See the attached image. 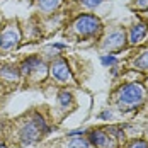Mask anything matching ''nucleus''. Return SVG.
I'll return each mask as SVG.
<instances>
[{"label":"nucleus","mask_w":148,"mask_h":148,"mask_svg":"<svg viewBox=\"0 0 148 148\" xmlns=\"http://www.w3.org/2000/svg\"><path fill=\"white\" fill-rule=\"evenodd\" d=\"M118 106L121 111H131L134 107L141 106L145 101V89L140 84H126L118 90Z\"/></svg>","instance_id":"1"},{"label":"nucleus","mask_w":148,"mask_h":148,"mask_svg":"<svg viewBox=\"0 0 148 148\" xmlns=\"http://www.w3.org/2000/svg\"><path fill=\"white\" fill-rule=\"evenodd\" d=\"M51 128H48L45 123V119L41 118L38 112L32 114V119H29L27 123H24L21 126V131H19V136H21V143L22 145H31L34 141H38L41 138V134L49 133Z\"/></svg>","instance_id":"2"},{"label":"nucleus","mask_w":148,"mask_h":148,"mask_svg":"<svg viewBox=\"0 0 148 148\" xmlns=\"http://www.w3.org/2000/svg\"><path fill=\"white\" fill-rule=\"evenodd\" d=\"M73 27L80 36H87L89 38V36L99 34L101 29H102V24H101L99 17H95L92 14H84V15H78L75 19Z\"/></svg>","instance_id":"3"},{"label":"nucleus","mask_w":148,"mask_h":148,"mask_svg":"<svg viewBox=\"0 0 148 148\" xmlns=\"http://www.w3.org/2000/svg\"><path fill=\"white\" fill-rule=\"evenodd\" d=\"M89 141L95 148H118V141L106 130H92L89 131Z\"/></svg>","instance_id":"4"},{"label":"nucleus","mask_w":148,"mask_h":148,"mask_svg":"<svg viewBox=\"0 0 148 148\" xmlns=\"http://www.w3.org/2000/svg\"><path fill=\"white\" fill-rule=\"evenodd\" d=\"M19 38H21L19 29H17L15 26H9L7 29L2 32V36H0V48H2V49H10V48H14V46L17 45V41H19Z\"/></svg>","instance_id":"5"},{"label":"nucleus","mask_w":148,"mask_h":148,"mask_svg":"<svg viewBox=\"0 0 148 148\" xmlns=\"http://www.w3.org/2000/svg\"><path fill=\"white\" fill-rule=\"evenodd\" d=\"M51 75H53L56 80H60V82H66V80L72 78V72H70V68H68V63L63 58L56 60V61L51 65Z\"/></svg>","instance_id":"6"},{"label":"nucleus","mask_w":148,"mask_h":148,"mask_svg":"<svg viewBox=\"0 0 148 148\" xmlns=\"http://www.w3.org/2000/svg\"><path fill=\"white\" fill-rule=\"evenodd\" d=\"M104 48L106 49H121L126 46V36L123 31H114L111 32L107 38H106V43H104Z\"/></svg>","instance_id":"7"},{"label":"nucleus","mask_w":148,"mask_h":148,"mask_svg":"<svg viewBox=\"0 0 148 148\" xmlns=\"http://www.w3.org/2000/svg\"><path fill=\"white\" fill-rule=\"evenodd\" d=\"M148 32V26L147 24H143V22H140V24H134L131 31H130V43L131 45H138V43H141V39L147 36Z\"/></svg>","instance_id":"8"},{"label":"nucleus","mask_w":148,"mask_h":148,"mask_svg":"<svg viewBox=\"0 0 148 148\" xmlns=\"http://www.w3.org/2000/svg\"><path fill=\"white\" fill-rule=\"evenodd\" d=\"M41 65H43V63H41V60L38 58V56H31V58H27L22 65H21V73L29 75V73H32V72H36Z\"/></svg>","instance_id":"9"},{"label":"nucleus","mask_w":148,"mask_h":148,"mask_svg":"<svg viewBox=\"0 0 148 148\" xmlns=\"http://www.w3.org/2000/svg\"><path fill=\"white\" fill-rule=\"evenodd\" d=\"M19 77V72L14 66H2L0 68V78H3L5 82H14Z\"/></svg>","instance_id":"10"},{"label":"nucleus","mask_w":148,"mask_h":148,"mask_svg":"<svg viewBox=\"0 0 148 148\" xmlns=\"http://www.w3.org/2000/svg\"><path fill=\"white\" fill-rule=\"evenodd\" d=\"M60 3H61V0H38L39 9L45 10V12H51V10L58 9Z\"/></svg>","instance_id":"11"},{"label":"nucleus","mask_w":148,"mask_h":148,"mask_svg":"<svg viewBox=\"0 0 148 148\" xmlns=\"http://www.w3.org/2000/svg\"><path fill=\"white\" fill-rule=\"evenodd\" d=\"M134 66H136L138 70H148V49L143 51L138 58L134 60Z\"/></svg>","instance_id":"12"},{"label":"nucleus","mask_w":148,"mask_h":148,"mask_svg":"<svg viewBox=\"0 0 148 148\" xmlns=\"http://www.w3.org/2000/svg\"><path fill=\"white\" fill-rule=\"evenodd\" d=\"M92 145H90L89 140H85V138H73L70 143H68V147L66 148H90Z\"/></svg>","instance_id":"13"},{"label":"nucleus","mask_w":148,"mask_h":148,"mask_svg":"<svg viewBox=\"0 0 148 148\" xmlns=\"http://www.w3.org/2000/svg\"><path fill=\"white\" fill-rule=\"evenodd\" d=\"M58 102H60L61 107H68V104L72 102V94H70V92H60Z\"/></svg>","instance_id":"14"},{"label":"nucleus","mask_w":148,"mask_h":148,"mask_svg":"<svg viewBox=\"0 0 148 148\" xmlns=\"http://www.w3.org/2000/svg\"><path fill=\"white\" fill-rule=\"evenodd\" d=\"M101 61H102V65H116L118 63V60H116V56L114 55H104L102 58H101Z\"/></svg>","instance_id":"15"},{"label":"nucleus","mask_w":148,"mask_h":148,"mask_svg":"<svg viewBox=\"0 0 148 148\" xmlns=\"http://www.w3.org/2000/svg\"><path fill=\"white\" fill-rule=\"evenodd\" d=\"M128 148H148V143L145 140H134L128 145Z\"/></svg>","instance_id":"16"},{"label":"nucleus","mask_w":148,"mask_h":148,"mask_svg":"<svg viewBox=\"0 0 148 148\" xmlns=\"http://www.w3.org/2000/svg\"><path fill=\"white\" fill-rule=\"evenodd\" d=\"M104 0H82V3L85 5V7H89V9H95L97 5H101Z\"/></svg>","instance_id":"17"},{"label":"nucleus","mask_w":148,"mask_h":148,"mask_svg":"<svg viewBox=\"0 0 148 148\" xmlns=\"http://www.w3.org/2000/svg\"><path fill=\"white\" fill-rule=\"evenodd\" d=\"M82 134H85V130H75V131H70L68 136H70V138H78V136H82Z\"/></svg>","instance_id":"18"},{"label":"nucleus","mask_w":148,"mask_h":148,"mask_svg":"<svg viewBox=\"0 0 148 148\" xmlns=\"http://www.w3.org/2000/svg\"><path fill=\"white\" fill-rule=\"evenodd\" d=\"M136 5H138V9H141V10H147L148 9V0H136Z\"/></svg>","instance_id":"19"},{"label":"nucleus","mask_w":148,"mask_h":148,"mask_svg":"<svg viewBox=\"0 0 148 148\" xmlns=\"http://www.w3.org/2000/svg\"><path fill=\"white\" fill-rule=\"evenodd\" d=\"M111 116H112L111 111H104L102 114H101V119H111Z\"/></svg>","instance_id":"20"},{"label":"nucleus","mask_w":148,"mask_h":148,"mask_svg":"<svg viewBox=\"0 0 148 148\" xmlns=\"http://www.w3.org/2000/svg\"><path fill=\"white\" fill-rule=\"evenodd\" d=\"M0 148H5V147H0Z\"/></svg>","instance_id":"21"}]
</instances>
